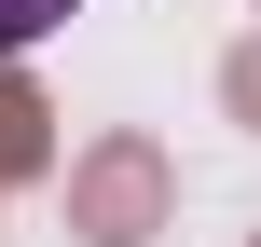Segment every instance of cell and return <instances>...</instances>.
I'll use <instances>...</instances> for the list:
<instances>
[{"label":"cell","mask_w":261,"mask_h":247,"mask_svg":"<svg viewBox=\"0 0 261 247\" xmlns=\"http://www.w3.org/2000/svg\"><path fill=\"white\" fill-rule=\"evenodd\" d=\"M220 96H234V124H261V41H234V69H220Z\"/></svg>","instance_id":"cell-4"},{"label":"cell","mask_w":261,"mask_h":247,"mask_svg":"<svg viewBox=\"0 0 261 247\" xmlns=\"http://www.w3.org/2000/svg\"><path fill=\"white\" fill-rule=\"evenodd\" d=\"M69 14H83V0H0V55H14V41H41V28H69Z\"/></svg>","instance_id":"cell-3"},{"label":"cell","mask_w":261,"mask_h":247,"mask_svg":"<svg viewBox=\"0 0 261 247\" xmlns=\"http://www.w3.org/2000/svg\"><path fill=\"white\" fill-rule=\"evenodd\" d=\"M69 234H96V247L165 234V151H151V138H110V151H83V165H69Z\"/></svg>","instance_id":"cell-1"},{"label":"cell","mask_w":261,"mask_h":247,"mask_svg":"<svg viewBox=\"0 0 261 247\" xmlns=\"http://www.w3.org/2000/svg\"><path fill=\"white\" fill-rule=\"evenodd\" d=\"M41 124H55V110H41V96H28V83H14V69H0V179H28V165H41V151H55V138H41Z\"/></svg>","instance_id":"cell-2"}]
</instances>
